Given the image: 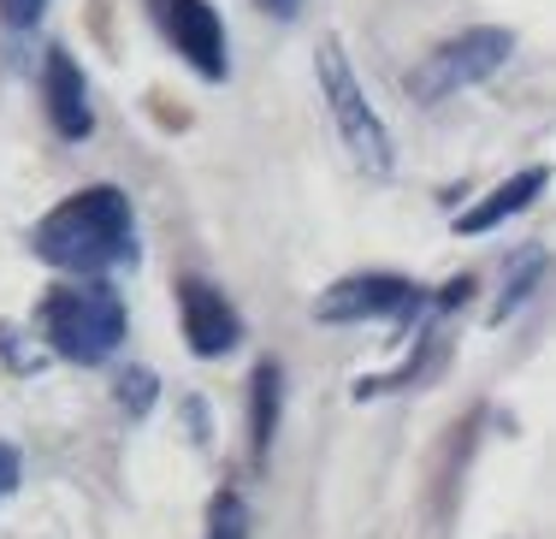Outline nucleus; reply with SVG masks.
<instances>
[{
    "instance_id": "1a4fd4ad",
    "label": "nucleus",
    "mask_w": 556,
    "mask_h": 539,
    "mask_svg": "<svg viewBox=\"0 0 556 539\" xmlns=\"http://www.w3.org/2000/svg\"><path fill=\"white\" fill-rule=\"evenodd\" d=\"M539 190H545V166H521V173H515L509 184H497V190L485 196L480 208H468V214L456 220V231H468V238H480V231L503 226V220H509V214H521V208L533 202Z\"/></svg>"
},
{
    "instance_id": "f8f14e48",
    "label": "nucleus",
    "mask_w": 556,
    "mask_h": 539,
    "mask_svg": "<svg viewBox=\"0 0 556 539\" xmlns=\"http://www.w3.org/2000/svg\"><path fill=\"white\" fill-rule=\"evenodd\" d=\"M154 398H161V379H154L149 367H125V374H118V403H125L130 415H149Z\"/></svg>"
},
{
    "instance_id": "20e7f679",
    "label": "nucleus",
    "mask_w": 556,
    "mask_h": 539,
    "mask_svg": "<svg viewBox=\"0 0 556 539\" xmlns=\"http://www.w3.org/2000/svg\"><path fill=\"white\" fill-rule=\"evenodd\" d=\"M515 54V36L509 30H462L456 42H444V48H432L427 65L415 72V96L420 101H439L450 96V89H468V84H480V77H492L503 72V60Z\"/></svg>"
},
{
    "instance_id": "9d476101",
    "label": "nucleus",
    "mask_w": 556,
    "mask_h": 539,
    "mask_svg": "<svg viewBox=\"0 0 556 539\" xmlns=\"http://www.w3.org/2000/svg\"><path fill=\"white\" fill-rule=\"evenodd\" d=\"M278 398H285V374H278V362H261L255 379H249V444H255V456L273 451Z\"/></svg>"
},
{
    "instance_id": "f257e3e1",
    "label": "nucleus",
    "mask_w": 556,
    "mask_h": 539,
    "mask_svg": "<svg viewBox=\"0 0 556 539\" xmlns=\"http://www.w3.org/2000/svg\"><path fill=\"white\" fill-rule=\"evenodd\" d=\"M30 249L48 267L65 273H108L137 261V214H130V196L113 184L65 196L54 214L30 231Z\"/></svg>"
},
{
    "instance_id": "9b49d317",
    "label": "nucleus",
    "mask_w": 556,
    "mask_h": 539,
    "mask_svg": "<svg viewBox=\"0 0 556 539\" xmlns=\"http://www.w3.org/2000/svg\"><path fill=\"white\" fill-rule=\"evenodd\" d=\"M207 539H249V510L237 492H219L207 510Z\"/></svg>"
},
{
    "instance_id": "ddd939ff",
    "label": "nucleus",
    "mask_w": 556,
    "mask_h": 539,
    "mask_svg": "<svg viewBox=\"0 0 556 539\" xmlns=\"http://www.w3.org/2000/svg\"><path fill=\"white\" fill-rule=\"evenodd\" d=\"M539 267H545V255H539V249H521V261H515V285L497 297V321H503V314H515V302L527 297V285L539 279Z\"/></svg>"
},
{
    "instance_id": "0eeeda50",
    "label": "nucleus",
    "mask_w": 556,
    "mask_h": 539,
    "mask_svg": "<svg viewBox=\"0 0 556 539\" xmlns=\"http://www.w3.org/2000/svg\"><path fill=\"white\" fill-rule=\"evenodd\" d=\"M178 309H184V338H190V350H195L202 362H214V356H225V350H237L243 321H237L231 297H225L219 285L184 279V285H178Z\"/></svg>"
},
{
    "instance_id": "6e6552de",
    "label": "nucleus",
    "mask_w": 556,
    "mask_h": 539,
    "mask_svg": "<svg viewBox=\"0 0 556 539\" xmlns=\"http://www.w3.org/2000/svg\"><path fill=\"white\" fill-rule=\"evenodd\" d=\"M42 96H48V120H54L60 137H89V130H96L84 72H77V60L65 54V48H48V60H42Z\"/></svg>"
},
{
    "instance_id": "dca6fc26",
    "label": "nucleus",
    "mask_w": 556,
    "mask_h": 539,
    "mask_svg": "<svg viewBox=\"0 0 556 539\" xmlns=\"http://www.w3.org/2000/svg\"><path fill=\"white\" fill-rule=\"evenodd\" d=\"M261 7H267V12H273V18H290V12H296V7H302V0H261Z\"/></svg>"
},
{
    "instance_id": "39448f33",
    "label": "nucleus",
    "mask_w": 556,
    "mask_h": 539,
    "mask_svg": "<svg viewBox=\"0 0 556 539\" xmlns=\"http://www.w3.org/2000/svg\"><path fill=\"white\" fill-rule=\"evenodd\" d=\"M427 291L415 279H396V273H350L332 291H320L314 302V321H415Z\"/></svg>"
},
{
    "instance_id": "4468645a",
    "label": "nucleus",
    "mask_w": 556,
    "mask_h": 539,
    "mask_svg": "<svg viewBox=\"0 0 556 539\" xmlns=\"http://www.w3.org/2000/svg\"><path fill=\"white\" fill-rule=\"evenodd\" d=\"M42 7L48 0H0V18H7L12 30H30V24L42 18Z\"/></svg>"
},
{
    "instance_id": "7ed1b4c3",
    "label": "nucleus",
    "mask_w": 556,
    "mask_h": 539,
    "mask_svg": "<svg viewBox=\"0 0 556 539\" xmlns=\"http://www.w3.org/2000/svg\"><path fill=\"white\" fill-rule=\"evenodd\" d=\"M314 65H320L326 108H332V120H338V137H343V149H350V161L362 166L367 178H386L391 173V137H386V125H379L374 101L362 96V84H355L343 48L320 42V60H314Z\"/></svg>"
},
{
    "instance_id": "2eb2a0df",
    "label": "nucleus",
    "mask_w": 556,
    "mask_h": 539,
    "mask_svg": "<svg viewBox=\"0 0 556 539\" xmlns=\"http://www.w3.org/2000/svg\"><path fill=\"white\" fill-rule=\"evenodd\" d=\"M12 486H18V451H12V444H0V498H7Z\"/></svg>"
},
{
    "instance_id": "f03ea898",
    "label": "nucleus",
    "mask_w": 556,
    "mask_h": 539,
    "mask_svg": "<svg viewBox=\"0 0 556 539\" xmlns=\"http://www.w3.org/2000/svg\"><path fill=\"white\" fill-rule=\"evenodd\" d=\"M42 333L54 344V356L77 362V367H101L125 344V302L101 279L60 285V291L42 297Z\"/></svg>"
},
{
    "instance_id": "423d86ee",
    "label": "nucleus",
    "mask_w": 556,
    "mask_h": 539,
    "mask_svg": "<svg viewBox=\"0 0 556 539\" xmlns=\"http://www.w3.org/2000/svg\"><path fill=\"white\" fill-rule=\"evenodd\" d=\"M149 7H154V24H161V36L195 65V72H202V77H225L231 54H225L219 12L207 7V0H149Z\"/></svg>"
}]
</instances>
